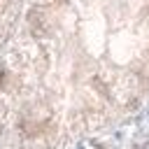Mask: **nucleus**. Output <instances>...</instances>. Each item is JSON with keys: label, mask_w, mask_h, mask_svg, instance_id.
Returning a JSON list of instances; mask_svg holds the SVG:
<instances>
[{"label": "nucleus", "mask_w": 149, "mask_h": 149, "mask_svg": "<svg viewBox=\"0 0 149 149\" xmlns=\"http://www.w3.org/2000/svg\"><path fill=\"white\" fill-rule=\"evenodd\" d=\"M5 77H7V72H5V70H0V86L5 84Z\"/></svg>", "instance_id": "1"}, {"label": "nucleus", "mask_w": 149, "mask_h": 149, "mask_svg": "<svg viewBox=\"0 0 149 149\" xmlns=\"http://www.w3.org/2000/svg\"><path fill=\"white\" fill-rule=\"evenodd\" d=\"M58 2H63V0H58Z\"/></svg>", "instance_id": "2"}]
</instances>
